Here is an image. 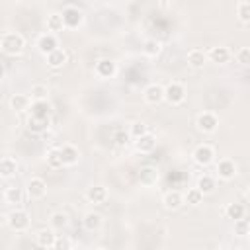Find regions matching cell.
Masks as SVG:
<instances>
[{
    "instance_id": "cell-1",
    "label": "cell",
    "mask_w": 250,
    "mask_h": 250,
    "mask_svg": "<svg viewBox=\"0 0 250 250\" xmlns=\"http://www.w3.org/2000/svg\"><path fill=\"white\" fill-rule=\"evenodd\" d=\"M0 49H2L6 55H10V57L20 55V53L25 49V39H23V35L18 33V31H6V33L0 35Z\"/></svg>"
},
{
    "instance_id": "cell-2",
    "label": "cell",
    "mask_w": 250,
    "mask_h": 250,
    "mask_svg": "<svg viewBox=\"0 0 250 250\" xmlns=\"http://www.w3.org/2000/svg\"><path fill=\"white\" fill-rule=\"evenodd\" d=\"M164 100L170 105H178L186 100V86L182 82H170L168 86H164Z\"/></svg>"
},
{
    "instance_id": "cell-3",
    "label": "cell",
    "mask_w": 250,
    "mask_h": 250,
    "mask_svg": "<svg viewBox=\"0 0 250 250\" xmlns=\"http://www.w3.org/2000/svg\"><path fill=\"white\" fill-rule=\"evenodd\" d=\"M8 227L16 232H23L29 227V215L23 209H14L8 215Z\"/></svg>"
},
{
    "instance_id": "cell-4",
    "label": "cell",
    "mask_w": 250,
    "mask_h": 250,
    "mask_svg": "<svg viewBox=\"0 0 250 250\" xmlns=\"http://www.w3.org/2000/svg\"><path fill=\"white\" fill-rule=\"evenodd\" d=\"M61 16H62V23H64V27H68V29L78 27V25L82 23V20H84V14H82L76 6H72V4L64 6V10L61 12Z\"/></svg>"
},
{
    "instance_id": "cell-5",
    "label": "cell",
    "mask_w": 250,
    "mask_h": 250,
    "mask_svg": "<svg viewBox=\"0 0 250 250\" xmlns=\"http://www.w3.org/2000/svg\"><path fill=\"white\" fill-rule=\"evenodd\" d=\"M195 125L201 133H215L217 127H219V117L213 111H203V113L197 115Z\"/></svg>"
},
{
    "instance_id": "cell-6",
    "label": "cell",
    "mask_w": 250,
    "mask_h": 250,
    "mask_svg": "<svg viewBox=\"0 0 250 250\" xmlns=\"http://www.w3.org/2000/svg\"><path fill=\"white\" fill-rule=\"evenodd\" d=\"M191 156H193L195 164H199V166H209V164L213 162V158H215V148H213L211 145L203 143V145H197V146H195V150H193Z\"/></svg>"
},
{
    "instance_id": "cell-7",
    "label": "cell",
    "mask_w": 250,
    "mask_h": 250,
    "mask_svg": "<svg viewBox=\"0 0 250 250\" xmlns=\"http://www.w3.org/2000/svg\"><path fill=\"white\" fill-rule=\"evenodd\" d=\"M215 172H217V176H219L221 180L229 182V180H232V178L236 176V164H234L232 158H221V160L217 162Z\"/></svg>"
},
{
    "instance_id": "cell-8",
    "label": "cell",
    "mask_w": 250,
    "mask_h": 250,
    "mask_svg": "<svg viewBox=\"0 0 250 250\" xmlns=\"http://www.w3.org/2000/svg\"><path fill=\"white\" fill-rule=\"evenodd\" d=\"M37 49L43 53V55H49V53H53L55 49H59V39H57V35L55 33H41L39 37H37Z\"/></svg>"
},
{
    "instance_id": "cell-9",
    "label": "cell",
    "mask_w": 250,
    "mask_h": 250,
    "mask_svg": "<svg viewBox=\"0 0 250 250\" xmlns=\"http://www.w3.org/2000/svg\"><path fill=\"white\" fill-rule=\"evenodd\" d=\"M45 193H47V182L43 178L35 176L27 182V195L31 199H41V197H45Z\"/></svg>"
},
{
    "instance_id": "cell-10",
    "label": "cell",
    "mask_w": 250,
    "mask_h": 250,
    "mask_svg": "<svg viewBox=\"0 0 250 250\" xmlns=\"http://www.w3.org/2000/svg\"><path fill=\"white\" fill-rule=\"evenodd\" d=\"M143 96H145V102L146 104L156 105V104H160L164 100V86H160V84H148L145 88Z\"/></svg>"
},
{
    "instance_id": "cell-11",
    "label": "cell",
    "mask_w": 250,
    "mask_h": 250,
    "mask_svg": "<svg viewBox=\"0 0 250 250\" xmlns=\"http://www.w3.org/2000/svg\"><path fill=\"white\" fill-rule=\"evenodd\" d=\"M61 150V158H62V166H74L80 160V150L74 145H64L59 148Z\"/></svg>"
},
{
    "instance_id": "cell-12",
    "label": "cell",
    "mask_w": 250,
    "mask_h": 250,
    "mask_svg": "<svg viewBox=\"0 0 250 250\" xmlns=\"http://www.w3.org/2000/svg\"><path fill=\"white\" fill-rule=\"evenodd\" d=\"M158 178H160V174H158L156 166L146 164V166H143V168L139 170V182H141L143 186H154V184L158 182Z\"/></svg>"
},
{
    "instance_id": "cell-13",
    "label": "cell",
    "mask_w": 250,
    "mask_h": 250,
    "mask_svg": "<svg viewBox=\"0 0 250 250\" xmlns=\"http://www.w3.org/2000/svg\"><path fill=\"white\" fill-rule=\"evenodd\" d=\"M115 72H117V66L111 59H102L96 62V74L100 78H111V76H115Z\"/></svg>"
},
{
    "instance_id": "cell-14",
    "label": "cell",
    "mask_w": 250,
    "mask_h": 250,
    "mask_svg": "<svg viewBox=\"0 0 250 250\" xmlns=\"http://www.w3.org/2000/svg\"><path fill=\"white\" fill-rule=\"evenodd\" d=\"M162 203H164V207H166V209L176 211V209H180V207H182V203H184V195H182L178 189H170V191H166V193H164Z\"/></svg>"
},
{
    "instance_id": "cell-15",
    "label": "cell",
    "mask_w": 250,
    "mask_h": 250,
    "mask_svg": "<svg viewBox=\"0 0 250 250\" xmlns=\"http://www.w3.org/2000/svg\"><path fill=\"white\" fill-rule=\"evenodd\" d=\"M207 59H211V61L217 62V64H223V62H227V61L230 59V51H229V47H225V45H217V47H211V49H209Z\"/></svg>"
},
{
    "instance_id": "cell-16",
    "label": "cell",
    "mask_w": 250,
    "mask_h": 250,
    "mask_svg": "<svg viewBox=\"0 0 250 250\" xmlns=\"http://www.w3.org/2000/svg\"><path fill=\"white\" fill-rule=\"evenodd\" d=\"M55 238H57V234L53 232V229H41L35 234V242H37L39 248H53Z\"/></svg>"
},
{
    "instance_id": "cell-17",
    "label": "cell",
    "mask_w": 250,
    "mask_h": 250,
    "mask_svg": "<svg viewBox=\"0 0 250 250\" xmlns=\"http://www.w3.org/2000/svg\"><path fill=\"white\" fill-rule=\"evenodd\" d=\"M10 107L14 111H27L31 107V98L27 94H14L10 98Z\"/></svg>"
},
{
    "instance_id": "cell-18",
    "label": "cell",
    "mask_w": 250,
    "mask_h": 250,
    "mask_svg": "<svg viewBox=\"0 0 250 250\" xmlns=\"http://www.w3.org/2000/svg\"><path fill=\"white\" fill-rule=\"evenodd\" d=\"M135 146H137L139 152H152L156 148V137L146 133V135H143V137H139L135 141Z\"/></svg>"
},
{
    "instance_id": "cell-19",
    "label": "cell",
    "mask_w": 250,
    "mask_h": 250,
    "mask_svg": "<svg viewBox=\"0 0 250 250\" xmlns=\"http://www.w3.org/2000/svg\"><path fill=\"white\" fill-rule=\"evenodd\" d=\"M18 172V162L12 156L0 158V178H12Z\"/></svg>"
},
{
    "instance_id": "cell-20",
    "label": "cell",
    "mask_w": 250,
    "mask_h": 250,
    "mask_svg": "<svg viewBox=\"0 0 250 250\" xmlns=\"http://www.w3.org/2000/svg\"><path fill=\"white\" fill-rule=\"evenodd\" d=\"M45 59H47V64H49L51 68H62L64 62H66V53L59 47V49H55L53 53L45 55Z\"/></svg>"
},
{
    "instance_id": "cell-21",
    "label": "cell",
    "mask_w": 250,
    "mask_h": 250,
    "mask_svg": "<svg viewBox=\"0 0 250 250\" xmlns=\"http://www.w3.org/2000/svg\"><path fill=\"white\" fill-rule=\"evenodd\" d=\"M49 123H51L49 117H35V115H29V119H27V129H29L31 133H43V131H47Z\"/></svg>"
},
{
    "instance_id": "cell-22",
    "label": "cell",
    "mask_w": 250,
    "mask_h": 250,
    "mask_svg": "<svg viewBox=\"0 0 250 250\" xmlns=\"http://www.w3.org/2000/svg\"><path fill=\"white\" fill-rule=\"evenodd\" d=\"M86 197L90 203H104L107 199V189L104 186H92V188H88Z\"/></svg>"
},
{
    "instance_id": "cell-23",
    "label": "cell",
    "mask_w": 250,
    "mask_h": 250,
    "mask_svg": "<svg viewBox=\"0 0 250 250\" xmlns=\"http://www.w3.org/2000/svg\"><path fill=\"white\" fill-rule=\"evenodd\" d=\"M102 215L100 213H96V211H88L86 215H84V219H82V225H84V229L86 230H98L100 227H102Z\"/></svg>"
},
{
    "instance_id": "cell-24",
    "label": "cell",
    "mask_w": 250,
    "mask_h": 250,
    "mask_svg": "<svg viewBox=\"0 0 250 250\" xmlns=\"http://www.w3.org/2000/svg\"><path fill=\"white\" fill-rule=\"evenodd\" d=\"M188 62L193 66V68H201L205 62H207V53L203 49H191L188 53Z\"/></svg>"
},
{
    "instance_id": "cell-25",
    "label": "cell",
    "mask_w": 250,
    "mask_h": 250,
    "mask_svg": "<svg viewBox=\"0 0 250 250\" xmlns=\"http://www.w3.org/2000/svg\"><path fill=\"white\" fill-rule=\"evenodd\" d=\"M29 115H35V117H49V115H51V105L47 104V100H43V102H31Z\"/></svg>"
},
{
    "instance_id": "cell-26",
    "label": "cell",
    "mask_w": 250,
    "mask_h": 250,
    "mask_svg": "<svg viewBox=\"0 0 250 250\" xmlns=\"http://www.w3.org/2000/svg\"><path fill=\"white\" fill-rule=\"evenodd\" d=\"M244 213H246V207H244L242 203H229V205L225 207V215H227L229 219H234V221L244 219Z\"/></svg>"
},
{
    "instance_id": "cell-27",
    "label": "cell",
    "mask_w": 250,
    "mask_h": 250,
    "mask_svg": "<svg viewBox=\"0 0 250 250\" xmlns=\"http://www.w3.org/2000/svg\"><path fill=\"white\" fill-rule=\"evenodd\" d=\"M203 195H207V193H211L213 189H215V178L213 176H209V174H203L199 180H197V186H195Z\"/></svg>"
},
{
    "instance_id": "cell-28",
    "label": "cell",
    "mask_w": 250,
    "mask_h": 250,
    "mask_svg": "<svg viewBox=\"0 0 250 250\" xmlns=\"http://www.w3.org/2000/svg\"><path fill=\"white\" fill-rule=\"evenodd\" d=\"M4 199H6V203H10V205H20V203L23 201V191H21V188H8V189L4 191Z\"/></svg>"
},
{
    "instance_id": "cell-29",
    "label": "cell",
    "mask_w": 250,
    "mask_h": 250,
    "mask_svg": "<svg viewBox=\"0 0 250 250\" xmlns=\"http://www.w3.org/2000/svg\"><path fill=\"white\" fill-rule=\"evenodd\" d=\"M62 27H64V23H62V16L59 12H53V14L47 16V29H49V33L61 31Z\"/></svg>"
},
{
    "instance_id": "cell-30",
    "label": "cell",
    "mask_w": 250,
    "mask_h": 250,
    "mask_svg": "<svg viewBox=\"0 0 250 250\" xmlns=\"http://www.w3.org/2000/svg\"><path fill=\"white\" fill-rule=\"evenodd\" d=\"M160 51H162V43L158 39H146L143 45V53L146 57H156V55H160Z\"/></svg>"
},
{
    "instance_id": "cell-31",
    "label": "cell",
    "mask_w": 250,
    "mask_h": 250,
    "mask_svg": "<svg viewBox=\"0 0 250 250\" xmlns=\"http://www.w3.org/2000/svg\"><path fill=\"white\" fill-rule=\"evenodd\" d=\"M236 16L242 23H248L250 21V2L248 0H240L236 4Z\"/></svg>"
},
{
    "instance_id": "cell-32",
    "label": "cell",
    "mask_w": 250,
    "mask_h": 250,
    "mask_svg": "<svg viewBox=\"0 0 250 250\" xmlns=\"http://www.w3.org/2000/svg\"><path fill=\"white\" fill-rule=\"evenodd\" d=\"M29 94H31L29 98H31L33 102H43V100H47L49 90H47V86H45V84H33Z\"/></svg>"
},
{
    "instance_id": "cell-33",
    "label": "cell",
    "mask_w": 250,
    "mask_h": 250,
    "mask_svg": "<svg viewBox=\"0 0 250 250\" xmlns=\"http://www.w3.org/2000/svg\"><path fill=\"white\" fill-rule=\"evenodd\" d=\"M49 221H51V227L53 229H64L68 225V215L62 213V211H55Z\"/></svg>"
},
{
    "instance_id": "cell-34",
    "label": "cell",
    "mask_w": 250,
    "mask_h": 250,
    "mask_svg": "<svg viewBox=\"0 0 250 250\" xmlns=\"http://www.w3.org/2000/svg\"><path fill=\"white\" fill-rule=\"evenodd\" d=\"M47 164L51 166V168H62V158H61V150L59 148H51L49 152H47Z\"/></svg>"
},
{
    "instance_id": "cell-35",
    "label": "cell",
    "mask_w": 250,
    "mask_h": 250,
    "mask_svg": "<svg viewBox=\"0 0 250 250\" xmlns=\"http://www.w3.org/2000/svg\"><path fill=\"white\" fill-rule=\"evenodd\" d=\"M184 201H188L189 205H199V203L203 201V193H201L197 188H191V189H188Z\"/></svg>"
},
{
    "instance_id": "cell-36",
    "label": "cell",
    "mask_w": 250,
    "mask_h": 250,
    "mask_svg": "<svg viewBox=\"0 0 250 250\" xmlns=\"http://www.w3.org/2000/svg\"><path fill=\"white\" fill-rule=\"evenodd\" d=\"M146 133H148V127H146V123H143V121H135V123L131 125V131H129V135L135 137V139H139V137H143V135H146Z\"/></svg>"
},
{
    "instance_id": "cell-37",
    "label": "cell",
    "mask_w": 250,
    "mask_h": 250,
    "mask_svg": "<svg viewBox=\"0 0 250 250\" xmlns=\"http://www.w3.org/2000/svg\"><path fill=\"white\" fill-rule=\"evenodd\" d=\"M248 230H250V225H248L246 219H238V221H234V234H236V236H246Z\"/></svg>"
},
{
    "instance_id": "cell-38",
    "label": "cell",
    "mask_w": 250,
    "mask_h": 250,
    "mask_svg": "<svg viewBox=\"0 0 250 250\" xmlns=\"http://www.w3.org/2000/svg\"><path fill=\"white\" fill-rule=\"evenodd\" d=\"M53 250H72V242L68 236H57L55 238V244H53Z\"/></svg>"
},
{
    "instance_id": "cell-39",
    "label": "cell",
    "mask_w": 250,
    "mask_h": 250,
    "mask_svg": "<svg viewBox=\"0 0 250 250\" xmlns=\"http://www.w3.org/2000/svg\"><path fill=\"white\" fill-rule=\"evenodd\" d=\"M234 57H236V61H238L242 66H246V64L250 62V49H248V47H240Z\"/></svg>"
},
{
    "instance_id": "cell-40",
    "label": "cell",
    "mask_w": 250,
    "mask_h": 250,
    "mask_svg": "<svg viewBox=\"0 0 250 250\" xmlns=\"http://www.w3.org/2000/svg\"><path fill=\"white\" fill-rule=\"evenodd\" d=\"M127 139H129V135H127V133H123V131H119V133L115 135V143H117V145L127 143Z\"/></svg>"
},
{
    "instance_id": "cell-41",
    "label": "cell",
    "mask_w": 250,
    "mask_h": 250,
    "mask_svg": "<svg viewBox=\"0 0 250 250\" xmlns=\"http://www.w3.org/2000/svg\"><path fill=\"white\" fill-rule=\"evenodd\" d=\"M4 76H6V68H4V64L0 62V82L4 80Z\"/></svg>"
},
{
    "instance_id": "cell-42",
    "label": "cell",
    "mask_w": 250,
    "mask_h": 250,
    "mask_svg": "<svg viewBox=\"0 0 250 250\" xmlns=\"http://www.w3.org/2000/svg\"><path fill=\"white\" fill-rule=\"evenodd\" d=\"M215 250H229V248H227V246H217Z\"/></svg>"
},
{
    "instance_id": "cell-43",
    "label": "cell",
    "mask_w": 250,
    "mask_h": 250,
    "mask_svg": "<svg viewBox=\"0 0 250 250\" xmlns=\"http://www.w3.org/2000/svg\"><path fill=\"white\" fill-rule=\"evenodd\" d=\"M100 250H109V248H100Z\"/></svg>"
},
{
    "instance_id": "cell-44",
    "label": "cell",
    "mask_w": 250,
    "mask_h": 250,
    "mask_svg": "<svg viewBox=\"0 0 250 250\" xmlns=\"http://www.w3.org/2000/svg\"><path fill=\"white\" fill-rule=\"evenodd\" d=\"M234 250H242V248H234Z\"/></svg>"
}]
</instances>
